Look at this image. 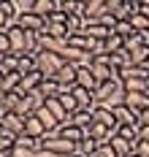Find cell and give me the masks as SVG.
<instances>
[{"label": "cell", "mask_w": 149, "mask_h": 157, "mask_svg": "<svg viewBox=\"0 0 149 157\" xmlns=\"http://www.w3.org/2000/svg\"><path fill=\"white\" fill-rule=\"evenodd\" d=\"M114 35H119L122 41H128V38H133V35H136V30H133L130 19H128V22H117V25H114Z\"/></svg>", "instance_id": "cell-26"}, {"label": "cell", "mask_w": 149, "mask_h": 157, "mask_svg": "<svg viewBox=\"0 0 149 157\" xmlns=\"http://www.w3.org/2000/svg\"><path fill=\"white\" fill-rule=\"evenodd\" d=\"M22 98H25V95L19 92H3V100H0V109L6 111V114H8V111H17V106L19 103H22Z\"/></svg>", "instance_id": "cell-15"}, {"label": "cell", "mask_w": 149, "mask_h": 157, "mask_svg": "<svg viewBox=\"0 0 149 157\" xmlns=\"http://www.w3.org/2000/svg\"><path fill=\"white\" fill-rule=\"evenodd\" d=\"M95 157H119L114 152V146H111V144H100V149H98V155Z\"/></svg>", "instance_id": "cell-32"}, {"label": "cell", "mask_w": 149, "mask_h": 157, "mask_svg": "<svg viewBox=\"0 0 149 157\" xmlns=\"http://www.w3.org/2000/svg\"><path fill=\"white\" fill-rule=\"evenodd\" d=\"M17 25H19V27H22V30H25V33H41V30H44V27H46V19L30 11V14H19Z\"/></svg>", "instance_id": "cell-5"}, {"label": "cell", "mask_w": 149, "mask_h": 157, "mask_svg": "<svg viewBox=\"0 0 149 157\" xmlns=\"http://www.w3.org/2000/svg\"><path fill=\"white\" fill-rule=\"evenodd\" d=\"M141 127H149V111H144V114H141Z\"/></svg>", "instance_id": "cell-36"}, {"label": "cell", "mask_w": 149, "mask_h": 157, "mask_svg": "<svg viewBox=\"0 0 149 157\" xmlns=\"http://www.w3.org/2000/svg\"><path fill=\"white\" fill-rule=\"evenodd\" d=\"M46 133H49V130L44 127V122H41L35 114L25 119V136H30V138H38V141H44V136H46Z\"/></svg>", "instance_id": "cell-12"}, {"label": "cell", "mask_w": 149, "mask_h": 157, "mask_svg": "<svg viewBox=\"0 0 149 157\" xmlns=\"http://www.w3.org/2000/svg\"><path fill=\"white\" fill-rule=\"evenodd\" d=\"M103 49H106L109 54H117V52H122V49H125V41H122L119 35H111L109 41H103Z\"/></svg>", "instance_id": "cell-27"}, {"label": "cell", "mask_w": 149, "mask_h": 157, "mask_svg": "<svg viewBox=\"0 0 149 157\" xmlns=\"http://www.w3.org/2000/svg\"><path fill=\"white\" fill-rule=\"evenodd\" d=\"M0 100H3V92H0Z\"/></svg>", "instance_id": "cell-40"}, {"label": "cell", "mask_w": 149, "mask_h": 157, "mask_svg": "<svg viewBox=\"0 0 149 157\" xmlns=\"http://www.w3.org/2000/svg\"><path fill=\"white\" fill-rule=\"evenodd\" d=\"M3 114H6V111H3V109H0V119H3Z\"/></svg>", "instance_id": "cell-38"}, {"label": "cell", "mask_w": 149, "mask_h": 157, "mask_svg": "<svg viewBox=\"0 0 149 157\" xmlns=\"http://www.w3.org/2000/svg\"><path fill=\"white\" fill-rule=\"evenodd\" d=\"M84 35H87V38H92V41H98V44H103V41H109V38L114 35V30H109V27H106V25H100V22H87Z\"/></svg>", "instance_id": "cell-8"}, {"label": "cell", "mask_w": 149, "mask_h": 157, "mask_svg": "<svg viewBox=\"0 0 149 157\" xmlns=\"http://www.w3.org/2000/svg\"><path fill=\"white\" fill-rule=\"evenodd\" d=\"M71 125H76V127H82V130L90 133V127L95 125V117H92V111H76L71 117Z\"/></svg>", "instance_id": "cell-14"}, {"label": "cell", "mask_w": 149, "mask_h": 157, "mask_svg": "<svg viewBox=\"0 0 149 157\" xmlns=\"http://www.w3.org/2000/svg\"><path fill=\"white\" fill-rule=\"evenodd\" d=\"M63 65H65V60H63L60 54H52V52H41V54L35 57V68L41 71L44 78H54L57 73H60Z\"/></svg>", "instance_id": "cell-2"}, {"label": "cell", "mask_w": 149, "mask_h": 157, "mask_svg": "<svg viewBox=\"0 0 149 157\" xmlns=\"http://www.w3.org/2000/svg\"><path fill=\"white\" fill-rule=\"evenodd\" d=\"M0 133H3V125H0Z\"/></svg>", "instance_id": "cell-41"}, {"label": "cell", "mask_w": 149, "mask_h": 157, "mask_svg": "<svg viewBox=\"0 0 149 157\" xmlns=\"http://www.w3.org/2000/svg\"><path fill=\"white\" fill-rule=\"evenodd\" d=\"M0 54H11V41H8V30H0Z\"/></svg>", "instance_id": "cell-31"}, {"label": "cell", "mask_w": 149, "mask_h": 157, "mask_svg": "<svg viewBox=\"0 0 149 157\" xmlns=\"http://www.w3.org/2000/svg\"><path fill=\"white\" fill-rule=\"evenodd\" d=\"M46 22H49V25H65L68 14H63V11H52V14L46 16Z\"/></svg>", "instance_id": "cell-30"}, {"label": "cell", "mask_w": 149, "mask_h": 157, "mask_svg": "<svg viewBox=\"0 0 149 157\" xmlns=\"http://www.w3.org/2000/svg\"><path fill=\"white\" fill-rule=\"evenodd\" d=\"M130 25H133V30H136V33H147V30H149V19H147L144 14L130 16Z\"/></svg>", "instance_id": "cell-28"}, {"label": "cell", "mask_w": 149, "mask_h": 157, "mask_svg": "<svg viewBox=\"0 0 149 157\" xmlns=\"http://www.w3.org/2000/svg\"><path fill=\"white\" fill-rule=\"evenodd\" d=\"M8 41H11V54H27V33L22 30L19 25L8 27Z\"/></svg>", "instance_id": "cell-4"}, {"label": "cell", "mask_w": 149, "mask_h": 157, "mask_svg": "<svg viewBox=\"0 0 149 157\" xmlns=\"http://www.w3.org/2000/svg\"><path fill=\"white\" fill-rule=\"evenodd\" d=\"M125 106L130 111H136V114H144V111H149V95L144 92H125Z\"/></svg>", "instance_id": "cell-7"}, {"label": "cell", "mask_w": 149, "mask_h": 157, "mask_svg": "<svg viewBox=\"0 0 149 157\" xmlns=\"http://www.w3.org/2000/svg\"><path fill=\"white\" fill-rule=\"evenodd\" d=\"M57 133H60L65 141L76 144V146H79V144L87 138V130H82V127H76V125H60V130H57Z\"/></svg>", "instance_id": "cell-13"}, {"label": "cell", "mask_w": 149, "mask_h": 157, "mask_svg": "<svg viewBox=\"0 0 149 157\" xmlns=\"http://www.w3.org/2000/svg\"><path fill=\"white\" fill-rule=\"evenodd\" d=\"M130 63L138 68V65H149V46H138L136 52H130Z\"/></svg>", "instance_id": "cell-23"}, {"label": "cell", "mask_w": 149, "mask_h": 157, "mask_svg": "<svg viewBox=\"0 0 149 157\" xmlns=\"http://www.w3.org/2000/svg\"><path fill=\"white\" fill-rule=\"evenodd\" d=\"M52 11H54V0H33V14L46 19Z\"/></svg>", "instance_id": "cell-21"}, {"label": "cell", "mask_w": 149, "mask_h": 157, "mask_svg": "<svg viewBox=\"0 0 149 157\" xmlns=\"http://www.w3.org/2000/svg\"><path fill=\"white\" fill-rule=\"evenodd\" d=\"M57 98H60L63 109H65L68 114H71V117H73V114L79 111V103H76V98H73V92H71V90H60V95H57Z\"/></svg>", "instance_id": "cell-16"}, {"label": "cell", "mask_w": 149, "mask_h": 157, "mask_svg": "<svg viewBox=\"0 0 149 157\" xmlns=\"http://www.w3.org/2000/svg\"><path fill=\"white\" fill-rule=\"evenodd\" d=\"M92 117H95V122H98V125H106V127H111V130L119 127L117 114H114L111 109H106V106H95V109H92Z\"/></svg>", "instance_id": "cell-11"}, {"label": "cell", "mask_w": 149, "mask_h": 157, "mask_svg": "<svg viewBox=\"0 0 149 157\" xmlns=\"http://www.w3.org/2000/svg\"><path fill=\"white\" fill-rule=\"evenodd\" d=\"M122 87H125V92H144V95H149V81H144V78H125Z\"/></svg>", "instance_id": "cell-17"}, {"label": "cell", "mask_w": 149, "mask_h": 157, "mask_svg": "<svg viewBox=\"0 0 149 157\" xmlns=\"http://www.w3.org/2000/svg\"><path fill=\"white\" fill-rule=\"evenodd\" d=\"M19 68V54H3L0 57V71L3 73H14Z\"/></svg>", "instance_id": "cell-19"}, {"label": "cell", "mask_w": 149, "mask_h": 157, "mask_svg": "<svg viewBox=\"0 0 149 157\" xmlns=\"http://www.w3.org/2000/svg\"><path fill=\"white\" fill-rule=\"evenodd\" d=\"M128 157H138V155H128Z\"/></svg>", "instance_id": "cell-39"}, {"label": "cell", "mask_w": 149, "mask_h": 157, "mask_svg": "<svg viewBox=\"0 0 149 157\" xmlns=\"http://www.w3.org/2000/svg\"><path fill=\"white\" fill-rule=\"evenodd\" d=\"M106 14H109V0H87L82 6L84 22H100Z\"/></svg>", "instance_id": "cell-3"}, {"label": "cell", "mask_w": 149, "mask_h": 157, "mask_svg": "<svg viewBox=\"0 0 149 157\" xmlns=\"http://www.w3.org/2000/svg\"><path fill=\"white\" fill-rule=\"evenodd\" d=\"M8 27H11V22H8V16H6L3 11H0V30H8Z\"/></svg>", "instance_id": "cell-34"}, {"label": "cell", "mask_w": 149, "mask_h": 157, "mask_svg": "<svg viewBox=\"0 0 149 157\" xmlns=\"http://www.w3.org/2000/svg\"><path fill=\"white\" fill-rule=\"evenodd\" d=\"M3 81H6V73L0 71V92H3Z\"/></svg>", "instance_id": "cell-37"}, {"label": "cell", "mask_w": 149, "mask_h": 157, "mask_svg": "<svg viewBox=\"0 0 149 157\" xmlns=\"http://www.w3.org/2000/svg\"><path fill=\"white\" fill-rule=\"evenodd\" d=\"M117 114V122L122 127H141V114H136V111H130L128 106H119V109H114Z\"/></svg>", "instance_id": "cell-10"}, {"label": "cell", "mask_w": 149, "mask_h": 157, "mask_svg": "<svg viewBox=\"0 0 149 157\" xmlns=\"http://www.w3.org/2000/svg\"><path fill=\"white\" fill-rule=\"evenodd\" d=\"M136 155H138V157H149V144L141 141V144H138V149H136Z\"/></svg>", "instance_id": "cell-33"}, {"label": "cell", "mask_w": 149, "mask_h": 157, "mask_svg": "<svg viewBox=\"0 0 149 157\" xmlns=\"http://www.w3.org/2000/svg\"><path fill=\"white\" fill-rule=\"evenodd\" d=\"M0 125H3V133H11V136H22L25 133V119L17 117L14 111H8V114H3V119H0Z\"/></svg>", "instance_id": "cell-6"}, {"label": "cell", "mask_w": 149, "mask_h": 157, "mask_svg": "<svg viewBox=\"0 0 149 157\" xmlns=\"http://www.w3.org/2000/svg\"><path fill=\"white\" fill-rule=\"evenodd\" d=\"M76 87H84V90H90V92H98V78L92 73V65H82L79 68V78H76Z\"/></svg>", "instance_id": "cell-9"}, {"label": "cell", "mask_w": 149, "mask_h": 157, "mask_svg": "<svg viewBox=\"0 0 149 157\" xmlns=\"http://www.w3.org/2000/svg\"><path fill=\"white\" fill-rule=\"evenodd\" d=\"M17 71L22 73V76H27V73L38 71V68H35V57H33V54H22V57H19V68H17Z\"/></svg>", "instance_id": "cell-24"}, {"label": "cell", "mask_w": 149, "mask_h": 157, "mask_svg": "<svg viewBox=\"0 0 149 157\" xmlns=\"http://www.w3.org/2000/svg\"><path fill=\"white\" fill-rule=\"evenodd\" d=\"M41 149H44V152H52V155H57V157H71V155H76V152H79V146H76V144H71V141H65L57 130L44 136Z\"/></svg>", "instance_id": "cell-1"}, {"label": "cell", "mask_w": 149, "mask_h": 157, "mask_svg": "<svg viewBox=\"0 0 149 157\" xmlns=\"http://www.w3.org/2000/svg\"><path fill=\"white\" fill-rule=\"evenodd\" d=\"M141 14L149 19V0H141Z\"/></svg>", "instance_id": "cell-35"}, {"label": "cell", "mask_w": 149, "mask_h": 157, "mask_svg": "<svg viewBox=\"0 0 149 157\" xmlns=\"http://www.w3.org/2000/svg\"><path fill=\"white\" fill-rule=\"evenodd\" d=\"M60 90H63V87H60L54 78H44V84H41V95H44L46 100H49V98H57Z\"/></svg>", "instance_id": "cell-20"}, {"label": "cell", "mask_w": 149, "mask_h": 157, "mask_svg": "<svg viewBox=\"0 0 149 157\" xmlns=\"http://www.w3.org/2000/svg\"><path fill=\"white\" fill-rule=\"evenodd\" d=\"M14 149H17V136L0 133V155H8V152H14Z\"/></svg>", "instance_id": "cell-25"}, {"label": "cell", "mask_w": 149, "mask_h": 157, "mask_svg": "<svg viewBox=\"0 0 149 157\" xmlns=\"http://www.w3.org/2000/svg\"><path fill=\"white\" fill-rule=\"evenodd\" d=\"M0 57H3V54H0Z\"/></svg>", "instance_id": "cell-42"}, {"label": "cell", "mask_w": 149, "mask_h": 157, "mask_svg": "<svg viewBox=\"0 0 149 157\" xmlns=\"http://www.w3.org/2000/svg\"><path fill=\"white\" fill-rule=\"evenodd\" d=\"M109 144H111V146H114V152H117V155H119V157H128V155H136V152H133V146H130V144H128V141H125V138H119V136H117V133H114V138H111V141H109Z\"/></svg>", "instance_id": "cell-18"}, {"label": "cell", "mask_w": 149, "mask_h": 157, "mask_svg": "<svg viewBox=\"0 0 149 157\" xmlns=\"http://www.w3.org/2000/svg\"><path fill=\"white\" fill-rule=\"evenodd\" d=\"M98 149H100V144L95 141V138H90V136L79 144V152H82L84 157H95V155H98Z\"/></svg>", "instance_id": "cell-22"}, {"label": "cell", "mask_w": 149, "mask_h": 157, "mask_svg": "<svg viewBox=\"0 0 149 157\" xmlns=\"http://www.w3.org/2000/svg\"><path fill=\"white\" fill-rule=\"evenodd\" d=\"M17 146H22V149H41V141H38V138H30V136H25V133H22V136L17 138Z\"/></svg>", "instance_id": "cell-29"}]
</instances>
